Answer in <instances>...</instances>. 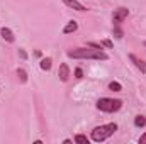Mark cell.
<instances>
[{
	"mask_svg": "<svg viewBox=\"0 0 146 144\" xmlns=\"http://www.w3.org/2000/svg\"><path fill=\"white\" fill-rule=\"evenodd\" d=\"M39 66H41V70L49 71V70H51V66H53V59H51V58H42V59H41V63H39Z\"/></svg>",
	"mask_w": 146,
	"mask_h": 144,
	"instance_id": "obj_9",
	"label": "cell"
},
{
	"mask_svg": "<svg viewBox=\"0 0 146 144\" xmlns=\"http://www.w3.org/2000/svg\"><path fill=\"white\" fill-rule=\"evenodd\" d=\"M75 143H78V144H88V139H87V136H83V134H76V136H75Z\"/></svg>",
	"mask_w": 146,
	"mask_h": 144,
	"instance_id": "obj_14",
	"label": "cell"
},
{
	"mask_svg": "<svg viewBox=\"0 0 146 144\" xmlns=\"http://www.w3.org/2000/svg\"><path fill=\"white\" fill-rule=\"evenodd\" d=\"M63 3H65V5H68L70 9L78 10V12H83V10H87V7H85L83 3H80L78 0H63Z\"/></svg>",
	"mask_w": 146,
	"mask_h": 144,
	"instance_id": "obj_6",
	"label": "cell"
},
{
	"mask_svg": "<svg viewBox=\"0 0 146 144\" xmlns=\"http://www.w3.org/2000/svg\"><path fill=\"white\" fill-rule=\"evenodd\" d=\"M109 90H112V92H121L122 90V85L119 81H112V83H109Z\"/></svg>",
	"mask_w": 146,
	"mask_h": 144,
	"instance_id": "obj_13",
	"label": "cell"
},
{
	"mask_svg": "<svg viewBox=\"0 0 146 144\" xmlns=\"http://www.w3.org/2000/svg\"><path fill=\"white\" fill-rule=\"evenodd\" d=\"M19 56H21L22 59H27V53H26L24 49H19Z\"/></svg>",
	"mask_w": 146,
	"mask_h": 144,
	"instance_id": "obj_19",
	"label": "cell"
},
{
	"mask_svg": "<svg viewBox=\"0 0 146 144\" xmlns=\"http://www.w3.org/2000/svg\"><path fill=\"white\" fill-rule=\"evenodd\" d=\"M78 29V24L75 22V20H70L66 26H65V29H63V34H72V32H75Z\"/></svg>",
	"mask_w": 146,
	"mask_h": 144,
	"instance_id": "obj_10",
	"label": "cell"
},
{
	"mask_svg": "<svg viewBox=\"0 0 146 144\" xmlns=\"http://www.w3.org/2000/svg\"><path fill=\"white\" fill-rule=\"evenodd\" d=\"M68 56L75 59H99V61H106L109 59V56L102 51V49H87V48H76L73 51H68Z\"/></svg>",
	"mask_w": 146,
	"mask_h": 144,
	"instance_id": "obj_1",
	"label": "cell"
},
{
	"mask_svg": "<svg viewBox=\"0 0 146 144\" xmlns=\"http://www.w3.org/2000/svg\"><path fill=\"white\" fill-rule=\"evenodd\" d=\"M129 59H131V61L134 63V66H136V68H138V70H139L141 73H146V61L139 59V58H138L136 54H133V53L129 54Z\"/></svg>",
	"mask_w": 146,
	"mask_h": 144,
	"instance_id": "obj_5",
	"label": "cell"
},
{
	"mask_svg": "<svg viewBox=\"0 0 146 144\" xmlns=\"http://www.w3.org/2000/svg\"><path fill=\"white\" fill-rule=\"evenodd\" d=\"M100 44H102V48H109V49H112V48H114L112 41H109V39H104V41H100Z\"/></svg>",
	"mask_w": 146,
	"mask_h": 144,
	"instance_id": "obj_16",
	"label": "cell"
},
{
	"mask_svg": "<svg viewBox=\"0 0 146 144\" xmlns=\"http://www.w3.org/2000/svg\"><path fill=\"white\" fill-rule=\"evenodd\" d=\"M58 76H60V80H61V81H68V76H70V68H68V65H66V63L60 65Z\"/></svg>",
	"mask_w": 146,
	"mask_h": 144,
	"instance_id": "obj_7",
	"label": "cell"
},
{
	"mask_svg": "<svg viewBox=\"0 0 146 144\" xmlns=\"http://www.w3.org/2000/svg\"><path fill=\"white\" fill-rule=\"evenodd\" d=\"M139 144H146V132L141 136V137H139Z\"/></svg>",
	"mask_w": 146,
	"mask_h": 144,
	"instance_id": "obj_20",
	"label": "cell"
},
{
	"mask_svg": "<svg viewBox=\"0 0 146 144\" xmlns=\"http://www.w3.org/2000/svg\"><path fill=\"white\" fill-rule=\"evenodd\" d=\"M114 34H115L117 39H122V36H124V32H122V29L119 26H114Z\"/></svg>",
	"mask_w": 146,
	"mask_h": 144,
	"instance_id": "obj_15",
	"label": "cell"
},
{
	"mask_svg": "<svg viewBox=\"0 0 146 144\" xmlns=\"http://www.w3.org/2000/svg\"><path fill=\"white\" fill-rule=\"evenodd\" d=\"M134 126H136V127L146 126V117L145 115H136V117H134Z\"/></svg>",
	"mask_w": 146,
	"mask_h": 144,
	"instance_id": "obj_11",
	"label": "cell"
},
{
	"mask_svg": "<svg viewBox=\"0 0 146 144\" xmlns=\"http://www.w3.org/2000/svg\"><path fill=\"white\" fill-rule=\"evenodd\" d=\"M143 44H145V46H146V41H145V42H143Z\"/></svg>",
	"mask_w": 146,
	"mask_h": 144,
	"instance_id": "obj_21",
	"label": "cell"
},
{
	"mask_svg": "<svg viewBox=\"0 0 146 144\" xmlns=\"http://www.w3.org/2000/svg\"><path fill=\"white\" fill-rule=\"evenodd\" d=\"M127 15H129V9H126V7L115 9L114 14H112V22H114V26H121V24L127 19Z\"/></svg>",
	"mask_w": 146,
	"mask_h": 144,
	"instance_id": "obj_4",
	"label": "cell"
},
{
	"mask_svg": "<svg viewBox=\"0 0 146 144\" xmlns=\"http://www.w3.org/2000/svg\"><path fill=\"white\" fill-rule=\"evenodd\" d=\"M17 76H19L21 83H27V73H26V70L19 68V70H17Z\"/></svg>",
	"mask_w": 146,
	"mask_h": 144,
	"instance_id": "obj_12",
	"label": "cell"
},
{
	"mask_svg": "<svg viewBox=\"0 0 146 144\" xmlns=\"http://www.w3.org/2000/svg\"><path fill=\"white\" fill-rule=\"evenodd\" d=\"M121 107H122V100H119V98H107V97H104V98L97 100V108L102 110V112H107V114L117 112V110H121Z\"/></svg>",
	"mask_w": 146,
	"mask_h": 144,
	"instance_id": "obj_3",
	"label": "cell"
},
{
	"mask_svg": "<svg viewBox=\"0 0 146 144\" xmlns=\"http://www.w3.org/2000/svg\"><path fill=\"white\" fill-rule=\"evenodd\" d=\"M0 36H2L3 41H7V42H14V41H15L14 32H12L9 27H2V29H0Z\"/></svg>",
	"mask_w": 146,
	"mask_h": 144,
	"instance_id": "obj_8",
	"label": "cell"
},
{
	"mask_svg": "<svg viewBox=\"0 0 146 144\" xmlns=\"http://www.w3.org/2000/svg\"><path fill=\"white\" fill-rule=\"evenodd\" d=\"M87 48H94V49H102L100 42H87Z\"/></svg>",
	"mask_w": 146,
	"mask_h": 144,
	"instance_id": "obj_17",
	"label": "cell"
},
{
	"mask_svg": "<svg viewBox=\"0 0 146 144\" xmlns=\"http://www.w3.org/2000/svg\"><path fill=\"white\" fill-rule=\"evenodd\" d=\"M75 76H76V78H82V76H83V71H82V68H76V70H75Z\"/></svg>",
	"mask_w": 146,
	"mask_h": 144,
	"instance_id": "obj_18",
	"label": "cell"
},
{
	"mask_svg": "<svg viewBox=\"0 0 146 144\" xmlns=\"http://www.w3.org/2000/svg\"><path fill=\"white\" fill-rule=\"evenodd\" d=\"M115 131H117V124H114V122L112 124H106V126H97L92 131V141L94 143H104Z\"/></svg>",
	"mask_w": 146,
	"mask_h": 144,
	"instance_id": "obj_2",
	"label": "cell"
}]
</instances>
